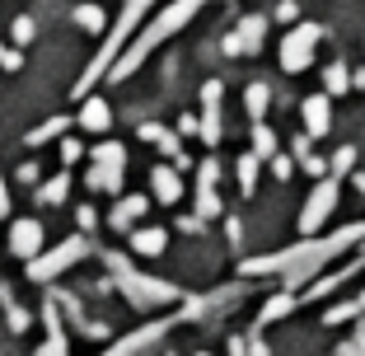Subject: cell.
<instances>
[{"label":"cell","mask_w":365,"mask_h":356,"mask_svg":"<svg viewBox=\"0 0 365 356\" xmlns=\"http://www.w3.org/2000/svg\"><path fill=\"white\" fill-rule=\"evenodd\" d=\"M10 248L19 258H38L43 253V225L38 220H14L10 225Z\"/></svg>","instance_id":"cell-10"},{"label":"cell","mask_w":365,"mask_h":356,"mask_svg":"<svg viewBox=\"0 0 365 356\" xmlns=\"http://www.w3.org/2000/svg\"><path fill=\"white\" fill-rule=\"evenodd\" d=\"M342 173H333V178H323L319 188H314V197H309V206H304V216H300V230L304 235H314V230L323 225V220L333 216V206H337V193H342V183H337Z\"/></svg>","instance_id":"cell-7"},{"label":"cell","mask_w":365,"mask_h":356,"mask_svg":"<svg viewBox=\"0 0 365 356\" xmlns=\"http://www.w3.org/2000/svg\"><path fill=\"white\" fill-rule=\"evenodd\" d=\"M80 155H85V151H80V141H66V146H61V160H66V164H76Z\"/></svg>","instance_id":"cell-29"},{"label":"cell","mask_w":365,"mask_h":356,"mask_svg":"<svg viewBox=\"0 0 365 356\" xmlns=\"http://www.w3.org/2000/svg\"><path fill=\"white\" fill-rule=\"evenodd\" d=\"M262 38H267V19L262 14H248V19H239V29L225 38V52L230 56H244V52H258Z\"/></svg>","instance_id":"cell-9"},{"label":"cell","mask_w":365,"mask_h":356,"mask_svg":"<svg viewBox=\"0 0 365 356\" xmlns=\"http://www.w3.org/2000/svg\"><path fill=\"white\" fill-rule=\"evenodd\" d=\"M295 305H300V300H295L290 291H286V295H272V300L262 305V314H258V328H262V324H277V319H286Z\"/></svg>","instance_id":"cell-18"},{"label":"cell","mask_w":365,"mask_h":356,"mask_svg":"<svg viewBox=\"0 0 365 356\" xmlns=\"http://www.w3.org/2000/svg\"><path fill=\"white\" fill-rule=\"evenodd\" d=\"M356 188H361V193H365V173H361V178H356Z\"/></svg>","instance_id":"cell-33"},{"label":"cell","mask_w":365,"mask_h":356,"mask_svg":"<svg viewBox=\"0 0 365 356\" xmlns=\"http://www.w3.org/2000/svg\"><path fill=\"white\" fill-rule=\"evenodd\" d=\"M197 211H202V216H220V197H215V178H220V169H215L211 160L206 164H197Z\"/></svg>","instance_id":"cell-12"},{"label":"cell","mask_w":365,"mask_h":356,"mask_svg":"<svg viewBox=\"0 0 365 356\" xmlns=\"http://www.w3.org/2000/svg\"><path fill=\"white\" fill-rule=\"evenodd\" d=\"M342 356H365V333H361V337H356V342H351V347H342Z\"/></svg>","instance_id":"cell-32"},{"label":"cell","mask_w":365,"mask_h":356,"mask_svg":"<svg viewBox=\"0 0 365 356\" xmlns=\"http://www.w3.org/2000/svg\"><path fill=\"white\" fill-rule=\"evenodd\" d=\"M356 239H365V225H361V220H356V225L333 230V235H323V239H309V244L281 248V253H272V258H248L244 272H258V277H267V272H286V286H295V281L314 277L323 263L337 258V253H342L346 244H356Z\"/></svg>","instance_id":"cell-1"},{"label":"cell","mask_w":365,"mask_h":356,"mask_svg":"<svg viewBox=\"0 0 365 356\" xmlns=\"http://www.w3.org/2000/svg\"><path fill=\"white\" fill-rule=\"evenodd\" d=\"M145 211H150V202H145V197H122V202L113 206V216H108V225H113V230H127L131 220H140Z\"/></svg>","instance_id":"cell-15"},{"label":"cell","mask_w":365,"mask_h":356,"mask_svg":"<svg viewBox=\"0 0 365 356\" xmlns=\"http://www.w3.org/2000/svg\"><path fill=\"white\" fill-rule=\"evenodd\" d=\"M0 66H5V71H19V52L0 43Z\"/></svg>","instance_id":"cell-28"},{"label":"cell","mask_w":365,"mask_h":356,"mask_svg":"<svg viewBox=\"0 0 365 356\" xmlns=\"http://www.w3.org/2000/svg\"><path fill=\"white\" fill-rule=\"evenodd\" d=\"M356 310H365V291L361 295H356V300L351 305H337V310H328V324H342V319H351V314Z\"/></svg>","instance_id":"cell-26"},{"label":"cell","mask_w":365,"mask_h":356,"mask_svg":"<svg viewBox=\"0 0 365 356\" xmlns=\"http://www.w3.org/2000/svg\"><path fill=\"white\" fill-rule=\"evenodd\" d=\"M66 193H71V169H66L61 178H52V183H47L43 193H38V202H43V206H56V202H61Z\"/></svg>","instance_id":"cell-19"},{"label":"cell","mask_w":365,"mask_h":356,"mask_svg":"<svg viewBox=\"0 0 365 356\" xmlns=\"http://www.w3.org/2000/svg\"><path fill=\"white\" fill-rule=\"evenodd\" d=\"M80 131H108L113 127V108H108V98H98V94H89L85 98V108H80Z\"/></svg>","instance_id":"cell-14"},{"label":"cell","mask_w":365,"mask_h":356,"mask_svg":"<svg viewBox=\"0 0 365 356\" xmlns=\"http://www.w3.org/2000/svg\"><path fill=\"white\" fill-rule=\"evenodd\" d=\"M0 216H10V188H5V173H0Z\"/></svg>","instance_id":"cell-30"},{"label":"cell","mask_w":365,"mask_h":356,"mask_svg":"<svg viewBox=\"0 0 365 356\" xmlns=\"http://www.w3.org/2000/svg\"><path fill=\"white\" fill-rule=\"evenodd\" d=\"M304 127H309V136H328L333 131V94L304 98Z\"/></svg>","instance_id":"cell-11"},{"label":"cell","mask_w":365,"mask_h":356,"mask_svg":"<svg viewBox=\"0 0 365 356\" xmlns=\"http://www.w3.org/2000/svg\"><path fill=\"white\" fill-rule=\"evenodd\" d=\"M103 263H108V272H118L122 291H127L136 305H164V300H178V286H169V281H160V277H140V272L131 268L122 253H103Z\"/></svg>","instance_id":"cell-4"},{"label":"cell","mask_w":365,"mask_h":356,"mask_svg":"<svg viewBox=\"0 0 365 356\" xmlns=\"http://www.w3.org/2000/svg\"><path fill=\"white\" fill-rule=\"evenodd\" d=\"M319 38H323L319 24H295L290 38L281 43V66H286V71H304L309 56H314V47H319Z\"/></svg>","instance_id":"cell-6"},{"label":"cell","mask_w":365,"mask_h":356,"mask_svg":"<svg viewBox=\"0 0 365 356\" xmlns=\"http://www.w3.org/2000/svg\"><path fill=\"white\" fill-rule=\"evenodd\" d=\"M150 183H155V197H160V202H178L182 197V183H178V173H173L169 164L150 169Z\"/></svg>","instance_id":"cell-16"},{"label":"cell","mask_w":365,"mask_h":356,"mask_svg":"<svg viewBox=\"0 0 365 356\" xmlns=\"http://www.w3.org/2000/svg\"><path fill=\"white\" fill-rule=\"evenodd\" d=\"M94 160H98V169L89 173V183H94V188H108V193H118V188H122V164H127V151H122L118 141H108V146H98V151H94Z\"/></svg>","instance_id":"cell-8"},{"label":"cell","mask_w":365,"mask_h":356,"mask_svg":"<svg viewBox=\"0 0 365 356\" xmlns=\"http://www.w3.org/2000/svg\"><path fill=\"white\" fill-rule=\"evenodd\" d=\"M361 85H365V76H361Z\"/></svg>","instance_id":"cell-34"},{"label":"cell","mask_w":365,"mask_h":356,"mask_svg":"<svg viewBox=\"0 0 365 356\" xmlns=\"http://www.w3.org/2000/svg\"><path fill=\"white\" fill-rule=\"evenodd\" d=\"M202 5H206V0H173V5H169V10H164L155 24H145V33H136V38H131V52L122 56V61L113 66L108 76H113V80H127L131 71H136V66L155 52V47H160V43H169V38L182 29V24H192V14L202 10Z\"/></svg>","instance_id":"cell-2"},{"label":"cell","mask_w":365,"mask_h":356,"mask_svg":"<svg viewBox=\"0 0 365 356\" xmlns=\"http://www.w3.org/2000/svg\"><path fill=\"white\" fill-rule=\"evenodd\" d=\"M202 141H211V146L220 141V85L215 80L202 89Z\"/></svg>","instance_id":"cell-13"},{"label":"cell","mask_w":365,"mask_h":356,"mask_svg":"<svg viewBox=\"0 0 365 356\" xmlns=\"http://www.w3.org/2000/svg\"><path fill=\"white\" fill-rule=\"evenodd\" d=\"M258 155H244V160H239V188H244V193H253V173H258Z\"/></svg>","instance_id":"cell-23"},{"label":"cell","mask_w":365,"mask_h":356,"mask_svg":"<svg viewBox=\"0 0 365 356\" xmlns=\"http://www.w3.org/2000/svg\"><path fill=\"white\" fill-rule=\"evenodd\" d=\"M76 24L85 33H98V29H103V10H98V5H80V10H76Z\"/></svg>","instance_id":"cell-21"},{"label":"cell","mask_w":365,"mask_h":356,"mask_svg":"<svg viewBox=\"0 0 365 356\" xmlns=\"http://www.w3.org/2000/svg\"><path fill=\"white\" fill-rule=\"evenodd\" d=\"M164 244H169V235H164V230H136V239H131V248H136L140 258H155V253H164Z\"/></svg>","instance_id":"cell-17"},{"label":"cell","mask_w":365,"mask_h":356,"mask_svg":"<svg viewBox=\"0 0 365 356\" xmlns=\"http://www.w3.org/2000/svg\"><path fill=\"white\" fill-rule=\"evenodd\" d=\"M346 85H351V76H346V66L337 61L333 71H328V94H333V98H337V94H346Z\"/></svg>","instance_id":"cell-24"},{"label":"cell","mask_w":365,"mask_h":356,"mask_svg":"<svg viewBox=\"0 0 365 356\" xmlns=\"http://www.w3.org/2000/svg\"><path fill=\"white\" fill-rule=\"evenodd\" d=\"M33 33H38V29H33V19H14V43H33Z\"/></svg>","instance_id":"cell-27"},{"label":"cell","mask_w":365,"mask_h":356,"mask_svg":"<svg viewBox=\"0 0 365 356\" xmlns=\"http://www.w3.org/2000/svg\"><path fill=\"white\" fill-rule=\"evenodd\" d=\"M89 253V239L85 235H71L66 244H56L52 253H38V258H29V277L33 281H52L56 272H66L71 263H80Z\"/></svg>","instance_id":"cell-5"},{"label":"cell","mask_w":365,"mask_h":356,"mask_svg":"<svg viewBox=\"0 0 365 356\" xmlns=\"http://www.w3.org/2000/svg\"><path fill=\"white\" fill-rule=\"evenodd\" d=\"M253 155H258V160H277V136H272L267 127L253 131Z\"/></svg>","instance_id":"cell-20"},{"label":"cell","mask_w":365,"mask_h":356,"mask_svg":"<svg viewBox=\"0 0 365 356\" xmlns=\"http://www.w3.org/2000/svg\"><path fill=\"white\" fill-rule=\"evenodd\" d=\"M277 14H281V19H290V24L300 19V10H295V5H290V0H281V10H277Z\"/></svg>","instance_id":"cell-31"},{"label":"cell","mask_w":365,"mask_h":356,"mask_svg":"<svg viewBox=\"0 0 365 356\" xmlns=\"http://www.w3.org/2000/svg\"><path fill=\"white\" fill-rule=\"evenodd\" d=\"M150 5H155V0H127V5H122V14H118V24H113V33L103 38V47H98V56H94V61L85 66V76L76 80V94H89V85H94L98 76H108V66H113V56H118V47L127 43L131 33H136V24L145 19V14H150Z\"/></svg>","instance_id":"cell-3"},{"label":"cell","mask_w":365,"mask_h":356,"mask_svg":"<svg viewBox=\"0 0 365 356\" xmlns=\"http://www.w3.org/2000/svg\"><path fill=\"white\" fill-rule=\"evenodd\" d=\"M267 94H272L267 85H253V89H248V113H253V118H262V113H267Z\"/></svg>","instance_id":"cell-25"},{"label":"cell","mask_w":365,"mask_h":356,"mask_svg":"<svg viewBox=\"0 0 365 356\" xmlns=\"http://www.w3.org/2000/svg\"><path fill=\"white\" fill-rule=\"evenodd\" d=\"M140 141H155L160 151H178V136H169L164 127H140Z\"/></svg>","instance_id":"cell-22"}]
</instances>
